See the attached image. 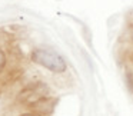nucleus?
Masks as SVG:
<instances>
[{"instance_id":"nucleus-1","label":"nucleus","mask_w":133,"mask_h":116,"mask_svg":"<svg viewBox=\"0 0 133 116\" xmlns=\"http://www.w3.org/2000/svg\"><path fill=\"white\" fill-rule=\"evenodd\" d=\"M32 60L53 73H63L67 69L66 60L57 52L50 49H35L32 52Z\"/></svg>"},{"instance_id":"nucleus-2","label":"nucleus","mask_w":133,"mask_h":116,"mask_svg":"<svg viewBox=\"0 0 133 116\" xmlns=\"http://www.w3.org/2000/svg\"><path fill=\"white\" fill-rule=\"evenodd\" d=\"M47 93V86L43 83H33L27 86L24 90L19 93V100L24 103L26 106L32 107L36 102H39L42 98H44Z\"/></svg>"},{"instance_id":"nucleus-3","label":"nucleus","mask_w":133,"mask_h":116,"mask_svg":"<svg viewBox=\"0 0 133 116\" xmlns=\"http://www.w3.org/2000/svg\"><path fill=\"white\" fill-rule=\"evenodd\" d=\"M56 103H57V99L50 98V96H44L39 102H36L30 109H33L35 113H39V115H50L53 112V109H55Z\"/></svg>"},{"instance_id":"nucleus-4","label":"nucleus","mask_w":133,"mask_h":116,"mask_svg":"<svg viewBox=\"0 0 133 116\" xmlns=\"http://www.w3.org/2000/svg\"><path fill=\"white\" fill-rule=\"evenodd\" d=\"M126 83H127L129 90H130V92H133V73L132 72H127L126 73Z\"/></svg>"},{"instance_id":"nucleus-5","label":"nucleus","mask_w":133,"mask_h":116,"mask_svg":"<svg viewBox=\"0 0 133 116\" xmlns=\"http://www.w3.org/2000/svg\"><path fill=\"white\" fill-rule=\"evenodd\" d=\"M6 66V56H4L3 50L0 49V72L3 70V67Z\"/></svg>"},{"instance_id":"nucleus-6","label":"nucleus","mask_w":133,"mask_h":116,"mask_svg":"<svg viewBox=\"0 0 133 116\" xmlns=\"http://www.w3.org/2000/svg\"><path fill=\"white\" fill-rule=\"evenodd\" d=\"M20 116H43V115H39V113H23Z\"/></svg>"},{"instance_id":"nucleus-7","label":"nucleus","mask_w":133,"mask_h":116,"mask_svg":"<svg viewBox=\"0 0 133 116\" xmlns=\"http://www.w3.org/2000/svg\"><path fill=\"white\" fill-rule=\"evenodd\" d=\"M129 59H130V62H132V63H133V50H132V52H130V55H129Z\"/></svg>"},{"instance_id":"nucleus-8","label":"nucleus","mask_w":133,"mask_h":116,"mask_svg":"<svg viewBox=\"0 0 133 116\" xmlns=\"http://www.w3.org/2000/svg\"><path fill=\"white\" fill-rule=\"evenodd\" d=\"M132 40H133V27H132Z\"/></svg>"}]
</instances>
